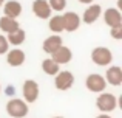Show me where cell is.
Returning <instances> with one entry per match:
<instances>
[{
	"label": "cell",
	"instance_id": "5bb4252c",
	"mask_svg": "<svg viewBox=\"0 0 122 118\" xmlns=\"http://www.w3.org/2000/svg\"><path fill=\"white\" fill-rule=\"evenodd\" d=\"M107 78H105V81L110 82L111 85H121L122 82V68L121 67H110V68L107 70Z\"/></svg>",
	"mask_w": 122,
	"mask_h": 118
},
{
	"label": "cell",
	"instance_id": "8992f818",
	"mask_svg": "<svg viewBox=\"0 0 122 118\" xmlns=\"http://www.w3.org/2000/svg\"><path fill=\"white\" fill-rule=\"evenodd\" d=\"M74 82V76L71 72H57L56 73V87L59 90H68Z\"/></svg>",
	"mask_w": 122,
	"mask_h": 118
},
{
	"label": "cell",
	"instance_id": "6da1fadb",
	"mask_svg": "<svg viewBox=\"0 0 122 118\" xmlns=\"http://www.w3.org/2000/svg\"><path fill=\"white\" fill-rule=\"evenodd\" d=\"M91 59L97 65H108L113 61V53L105 47H97L91 51Z\"/></svg>",
	"mask_w": 122,
	"mask_h": 118
},
{
	"label": "cell",
	"instance_id": "e0dca14e",
	"mask_svg": "<svg viewBox=\"0 0 122 118\" xmlns=\"http://www.w3.org/2000/svg\"><path fill=\"white\" fill-rule=\"evenodd\" d=\"M25 37H26V34H25L23 30H20V28H17V30L11 31V33H8V44H12V45H20V44L25 42Z\"/></svg>",
	"mask_w": 122,
	"mask_h": 118
},
{
	"label": "cell",
	"instance_id": "30bf717a",
	"mask_svg": "<svg viewBox=\"0 0 122 118\" xmlns=\"http://www.w3.org/2000/svg\"><path fill=\"white\" fill-rule=\"evenodd\" d=\"M104 20L108 27H116L122 23V14L117 8H108L104 12Z\"/></svg>",
	"mask_w": 122,
	"mask_h": 118
},
{
	"label": "cell",
	"instance_id": "7a4b0ae2",
	"mask_svg": "<svg viewBox=\"0 0 122 118\" xmlns=\"http://www.w3.org/2000/svg\"><path fill=\"white\" fill-rule=\"evenodd\" d=\"M6 112L14 118H22L28 113V106L22 100H11L6 104Z\"/></svg>",
	"mask_w": 122,
	"mask_h": 118
},
{
	"label": "cell",
	"instance_id": "8fae6325",
	"mask_svg": "<svg viewBox=\"0 0 122 118\" xmlns=\"http://www.w3.org/2000/svg\"><path fill=\"white\" fill-rule=\"evenodd\" d=\"M3 12L11 19H17L22 14V5L17 0H9V2L3 3Z\"/></svg>",
	"mask_w": 122,
	"mask_h": 118
},
{
	"label": "cell",
	"instance_id": "9a60e30c",
	"mask_svg": "<svg viewBox=\"0 0 122 118\" xmlns=\"http://www.w3.org/2000/svg\"><path fill=\"white\" fill-rule=\"evenodd\" d=\"M60 45H62V37L57 36V34H54V36H50V37H46V39L43 40V51L51 55V53L56 51Z\"/></svg>",
	"mask_w": 122,
	"mask_h": 118
},
{
	"label": "cell",
	"instance_id": "4fadbf2b",
	"mask_svg": "<svg viewBox=\"0 0 122 118\" xmlns=\"http://www.w3.org/2000/svg\"><path fill=\"white\" fill-rule=\"evenodd\" d=\"M101 12H102L101 5H90L88 9H85V12H83L82 20L85 22V23H93V22H96L99 19Z\"/></svg>",
	"mask_w": 122,
	"mask_h": 118
},
{
	"label": "cell",
	"instance_id": "cb8c5ba5",
	"mask_svg": "<svg viewBox=\"0 0 122 118\" xmlns=\"http://www.w3.org/2000/svg\"><path fill=\"white\" fill-rule=\"evenodd\" d=\"M79 2H81V3H91L93 0H79Z\"/></svg>",
	"mask_w": 122,
	"mask_h": 118
},
{
	"label": "cell",
	"instance_id": "ffe728a7",
	"mask_svg": "<svg viewBox=\"0 0 122 118\" xmlns=\"http://www.w3.org/2000/svg\"><path fill=\"white\" fill-rule=\"evenodd\" d=\"M50 8L51 11H63L66 6V0H50Z\"/></svg>",
	"mask_w": 122,
	"mask_h": 118
},
{
	"label": "cell",
	"instance_id": "d4e9b609",
	"mask_svg": "<svg viewBox=\"0 0 122 118\" xmlns=\"http://www.w3.org/2000/svg\"><path fill=\"white\" fill-rule=\"evenodd\" d=\"M3 3H5V0H0V6H2V5H3Z\"/></svg>",
	"mask_w": 122,
	"mask_h": 118
},
{
	"label": "cell",
	"instance_id": "2e32d148",
	"mask_svg": "<svg viewBox=\"0 0 122 118\" xmlns=\"http://www.w3.org/2000/svg\"><path fill=\"white\" fill-rule=\"evenodd\" d=\"M19 28V22L15 20V19H11L8 17V16H3V17H0V30L3 31V33H11V31L17 30Z\"/></svg>",
	"mask_w": 122,
	"mask_h": 118
},
{
	"label": "cell",
	"instance_id": "d6986e66",
	"mask_svg": "<svg viewBox=\"0 0 122 118\" xmlns=\"http://www.w3.org/2000/svg\"><path fill=\"white\" fill-rule=\"evenodd\" d=\"M42 68H43V72L46 75H56L59 72V64L54 62L53 59H45L42 62Z\"/></svg>",
	"mask_w": 122,
	"mask_h": 118
},
{
	"label": "cell",
	"instance_id": "5b68a950",
	"mask_svg": "<svg viewBox=\"0 0 122 118\" xmlns=\"http://www.w3.org/2000/svg\"><path fill=\"white\" fill-rule=\"evenodd\" d=\"M23 96L28 103H34L39 96V85L33 79H26L23 82Z\"/></svg>",
	"mask_w": 122,
	"mask_h": 118
},
{
	"label": "cell",
	"instance_id": "9c48e42d",
	"mask_svg": "<svg viewBox=\"0 0 122 118\" xmlns=\"http://www.w3.org/2000/svg\"><path fill=\"white\" fill-rule=\"evenodd\" d=\"M51 56H53L51 59H53L54 62H57V64H68L70 61H71V58H73V53H71V50H70L68 47L60 45L56 51L51 53Z\"/></svg>",
	"mask_w": 122,
	"mask_h": 118
},
{
	"label": "cell",
	"instance_id": "484cf974",
	"mask_svg": "<svg viewBox=\"0 0 122 118\" xmlns=\"http://www.w3.org/2000/svg\"><path fill=\"white\" fill-rule=\"evenodd\" d=\"M54 118H62V117H54Z\"/></svg>",
	"mask_w": 122,
	"mask_h": 118
},
{
	"label": "cell",
	"instance_id": "ba28073f",
	"mask_svg": "<svg viewBox=\"0 0 122 118\" xmlns=\"http://www.w3.org/2000/svg\"><path fill=\"white\" fill-rule=\"evenodd\" d=\"M33 12L39 19H50L51 17V8L46 0H34L33 2Z\"/></svg>",
	"mask_w": 122,
	"mask_h": 118
},
{
	"label": "cell",
	"instance_id": "52a82bcc",
	"mask_svg": "<svg viewBox=\"0 0 122 118\" xmlns=\"http://www.w3.org/2000/svg\"><path fill=\"white\" fill-rule=\"evenodd\" d=\"M63 19V30L70 31V33H73V31H76L79 28V25H81V17H79L77 12H65V14L62 16Z\"/></svg>",
	"mask_w": 122,
	"mask_h": 118
},
{
	"label": "cell",
	"instance_id": "7402d4cb",
	"mask_svg": "<svg viewBox=\"0 0 122 118\" xmlns=\"http://www.w3.org/2000/svg\"><path fill=\"white\" fill-rule=\"evenodd\" d=\"M8 50H9L8 39H6L5 36H2V34H0V55H5Z\"/></svg>",
	"mask_w": 122,
	"mask_h": 118
},
{
	"label": "cell",
	"instance_id": "ac0fdd59",
	"mask_svg": "<svg viewBox=\"0 0 122 118\" xmlns=\"http://www.w3.org/2000/svg\"><path fill=\"white\" fill-rule=\"evenodd\" d=\"M50 30L53 31V33H62L63 31V19L62 16H53V17H50Z\"/></svg>",
	"mask_w": 122,
	"mask_h": 118
},
{
	"label": "cell",
	"instance_id": "3957f363",
	"mask_svg": "<svg viewBox=\"0 0 122 118\" xmlns=\"http://www.w3.org/2000/svg\"><path fill=\"white\" fill-rule=\"evenodd\" d=\"M85 85H86V89H88L90 92L99 93V92H104L105 90V87H107V81H105L104 76L93 73V75H90L88 78H86Z\"/></svg>",
	"mask_w": 122,
	"mask_h": 118
},
{
	"label": "cell",
	"instance_id": "44dd1931",
	"mask_svg": "<svg viewBox=\"0 0 122 118\" xmlns=\"http://www.w3.org/2000/svg\"><path fill=\"white\" fill-rule=\"evenodd\" d=\"M111 37L113 39H122V23L116 25V27H111Z\"/></svg>",
	"mask_w": 122,
	"mask_h": 118
},
{
	"label": "cell",
	"instance_id": "277c9868",
	"mask_svg": "<svg viewBox=\"0 0 122 118\" xmlns=\"http://www.w3.org/2000/svg\"><path fill=\"white\" fill-rule=\"evenodd\" d=\"M116 96L111 93H102L101 96L97 98V101H96V106H97L99 110H102V112H111V110L116 109Z\"/></svg>",
	"mask_w": 122,
	"mask_h": 118
},
{
	"label": "cell",
	"instance_id": "603a6c76",
	"mask_svg": "<svg viewBox=\"0 0 122 118\" xmlns=\"http://www.w3.org/2000/svg\"><path fill=\"white\" fill-rule=\"evenodd\" d=\"M97 118H111L110 115H105V113H102V115H99Z\"/></svg>",
	"mask_w": 122,
	"mask_h": 118
},
{
	"label": "cell",
	"instance_id": "7c38bea8",
	"mask_svg": "<svg viewBox=\"0 0 122 118\" xmlns=\"http://www.w3.org/2000/svg\"><path fill=\"white\" fill-rule=\"evenodd\" d=\"M6 61H8V64L11 67H19L25 62V53L19 48H14L11 51L8 50L6 51Z\"/></svg>",
	"mask_w": 122,
	"mask_h": 118
}]
</instances>
